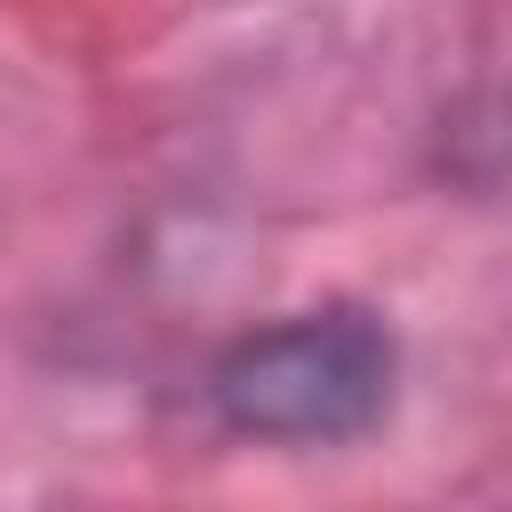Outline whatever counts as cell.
<instances>
[{
    "label": "cell",
    "mask_w": 512,
    "mask_h": 512,
    "mask_svg": "<svg viewBox=\"0 0 512 512\" xmlns=\"http://www.w3.org/2000/svg\"><path fill=\"white\" fill-rule=\"evenodd\" d=\"M208 416L232 440L264 448H344L392 416L400 336L368 304H304L264 328H240L208 360Z\"/></svg>",
    "instance_id": "cell-1"
}]
</instances>
